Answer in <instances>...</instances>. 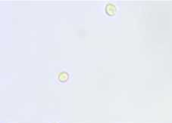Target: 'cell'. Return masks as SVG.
<instances>
[{
	"mask_svg": "<svg viewBox=\"0 0 172 123\" xmlns=\"http://www.w3.org/2000/svg\"><path fill=\"white\" fill-rule=\"evenodd\" d=\"M59 80L61 82H65L68 80L69 79V74L66 72H62V73H59Z\"/></svg>",
	"mask_w": 172,
	"mask_h": 123,
	"instance_id": "obj_2",
	"label": "cell"
},
{
	"mask_svg": "<svg viewBox=\"0 0 172 123\" xmlns=\"http://www.w3.org/2000/svg\"><path fill=\"white\" fill-rule=\"evenodd\" d=\"M106 12L109 16H113L116 13V7L113 4H108L106 5Z\"/></svg>",
	"mask_w": 172,
	"mask_h": 123,
	"instance_id": "obj_1",
	"label": "cell"
}]
</instances>
